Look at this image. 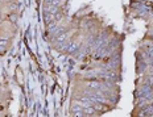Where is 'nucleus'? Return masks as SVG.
<instances>
[{
	"instance_id": "nucleus-1",
	"label": "nucleus",
	"mask_w": 153,
	"mask_h": 117,
	"mask_svg": "<svg viewBox=\"0 0 153 117\" xmlns=\"http://www.w3.org/2000/svg\"><path fill=\"white\" fill-rule=\"evenodd\" d=\"M42 12H44V13L57 15V13H59V12H65V8H61V7H58V5H54V4H50V3H45V1H44Z\"/></svg>"
},
{
	"instance_id": "nucleus-2",
	"label": "nucleus",
	"mask_w": 153,
	"mask_h": 117,
	"mask_svg": "<svg viewBox=\"0 0 153 117\" xmlns=\"http://www.w3.org/2000/svg\"><path fill=\"white\" fill-rule=\"evenodd\" d=\"M11 43H12V38H1L0 40V55L5 54V53L8 52Z\"/></svg>"
},
{
	"instance_id": "nucleus-3",
	"label": "nucleus",
	"mask_w": 153,
	"mask_h": 117,
	"mask_svg": "<svg viewBox=\"0 0 153 117\" xmlns=\"http://www.w3.org/2000/svg\"><path fill=\"white\" fill-rule=\"evenodd\" d=\"M45 3H50V4H54V5H58L61 8H65L66 4H68V0H44Z\"/></svg>"
},
{
	"instance_id": "nucleus-4",
	"label": "nucleus",
	"mask_w": 153,
	"mask_h": 117,
	"mask_svg": "<svg viewBox=\"0 0 153 117\" xmlns=\"http://www.w3.org/2000/svg\"><path fill=\"white\" fill-rule=\"evenodd\" d=\"M54 15H50V13H44V24L46 26H49L50 24H54Z\"/></svg>"
}]
</instances>
